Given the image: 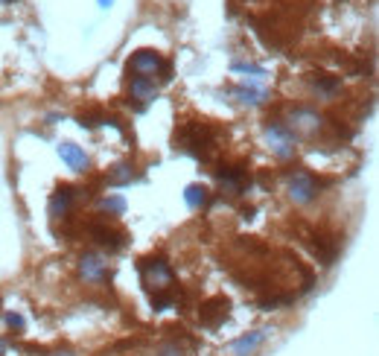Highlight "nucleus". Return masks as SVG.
Segmentation results:
<instances>
[{"label": "nucleus", "mask_w": 379, "mask_h": 356, "mask_svg": "<svg viewBox=\"0 0 379 356\" xmlns=\"http://www.w3.org/2000/svg\"><path fill=\"white\" fill-rule=\"evenodd\" d=\"M178 143H181V149L190 152L193 158L207 161L213 152V132H210V126H204V123H190V126L181 129Z\"/></svg>", "instance_id": "obj_1"}, {"label": "nucleus", "mask_w": 379, "mask_h": 356, "mask_svg": "<svg viewBox=\"0 0 379 356\" xmlns=\"http://www.w3.org/2000/svg\"><path fill=\"white\" fill-rule=\"evenodd\" d=\"M0 3H15V0H0Z\"/></svg>", "instance_id": "obj_27"}, {"label": "nucleus", "mask_w": 379, "mask_h": 356, "mask_svg": "<svg viewBox=\"0 0 379 356\" xmlns=\"http://www.w3.org/2000/svg\"><path fill=\"white\" fill-rule=\"evenodd\" d=\"M140 275H143V284L155 292L169 289V284H173V269H169V263L161 260V257H146V260H140Z\"/></svg>", "instance_id": "obj_3"}, {"label": "nucleus", "mask_w": 379, "mask_h": 356, "mask_svg": "<svg viewBox=\"0 0 379 356\" xmlns=\"http://www.w3.org/2000/svg\"><path fill=\"white\" fill-rule=\"evenodd\" d=\"M100 123H105L102 114H82V117H79V126H82V129H96Z\"/></svg>", "instance_id": "obj_21"}, {"label": "nucleus", "mask_w": 379, "mask_h": 356, "mask_svg": "<svg viewBox=\"0 0 379 356\" xmlns=\"http://www.w3.org/2000/svg\"><path fill=\"white\" fill-rule=\"evenodd\" d=\"M134 181V169H131V164H117L111 173H108V184L111 187H126V184H131Z\"/></svg>", "instance_id": "obj_16"}, {"label": "nucleus", "mask_w": 379, "mask_h": 356, "mask_svg": "<svg viewBox=\"0 0 379 356\" xmlns=\"http://www.w3.org/2000/svg\"><path fill=\"white\" fill-rule=\"evenodd\" d=\"M228 313H230V301H228L225 295H216V298H207V301L202 304L199 318H202V324H204L207 330H216V327L228 318Z\"/></svg>", "instance_id": "obj_5"}, {"label": "nucleus", "mask_w": 379, "mask_h": 356, "mask_svg": "<svg viewBox=\"0 0 379 356\" xmlns=\"http://www.w3.org/2000/svg\"><path fill=\"white\" fill-rule=\"evenodd\" d=\"M184 202L193 207V211H199V207H204L207 202H210V190H207L204 184H190V187L184 190Z\"/></svg>", "instance_id": "obj_14"}, {"label": "nucleus", "mask_w": 379, "mask_h": 356, "mask_svg": "<svg viewBox=\"0 0 379 356\" xmlns=\"http://www.w3.org/2000/svg\"><path fill=\"white\" fill-rule=\"evenodd\" d=\"M263 342H266V333H263V330H257V333H248V336H242V339L234 342V353L237 356H248V353H254L257 348H260Z\"/></svg>", "instance_id": "obj_13"}, {"label": "nucleus", "mask_w": 379, "mask_h": 356, "mask_svg": "<svg viewBox=\"0 0 379 356\" xmlns=\"http://www.w3.org/2000/svg\"><path fill=\"white\" fill-rule=\"evenodd\" d=\"M3 350H6V342H3V339H0V353H3Z\"/></svg>", "instance_id": "obj_26"}, {"label": "nucleus", "mask_w": 379, "mask_h": 356, "mask_svg": "<svg viewBox=\"0 0 379 356\" xmlns=\"http://www.w3.org/2000/svg\"><path fill=\"white\" fill-rule=\"evenodd\" d=\"M73 199H76V187H70V184H62L53 196H50V216H65L70 211V205Z\"/></svg>", "instance_id": "obj_11"}, {"label": "nucleus", "mask_w": 379, "mask_h": 356, "mask_svg": "<svg viewBox=\"0 0 379 356\" xmlns=\"http://www.w3.org/2000/svg\"><path fill=\"white\" fill-rule=\"evenodd\" d=\"M102 207L108 213H123L126 211V202L120 199V196H108V199H102Z\"/></svg>", "instance_id": "obj_20"}, {"label": "nucleus", "mask_w": 379, "mask_h": 356, "mask_svg": "<svg viewBox=\"0 0 379 356\" xmlns=\"http://www.w3.org/2000/svg\"><path fill=\"white\" fill-rule=\"evenodd\" d=\"M161 356H181V350L169 345V348H164V350H161Z\"/></svg>", "instance_id": "obj_24"}, {"label": "nucleus", "mask_w": 379, "mask_h": 356, "mask_svg": "<svg viewBox=\"0 0 379 356\" xmlns=\"http://www.w3.org/2000/svg\"><path fill=\"white\" fill-rule=\"evenodd\" d=\"M312 88H315L318 94H324V96H333V94L341 88V79H338V76H327V73H315Z\"/></svg>", "instance_id": "obj_17"}, {"label": "nucleus", "mask_w": 379, "mask_h": 356, "mask_svg": "<svg viewBox=\"0 0 379 356\" xmlns=\"http://www.w3.org/2000/svg\"><path fill=\"white\" fill-rule=\"evenodd\" d=\"M155 94H158V88H155L152 79H146V76H134V79H131V100L152 103Z\"/></svg>", "instance_id": "obj_12"}, {"label": "nucleus", "mask_w": 379, "mask_h": 356, "mask_svg": "<svg viewBox=\"0 0 379 356\" xmlns=\"http://www.w3.org/2000/svg\"><path fill=\"white\" fill-rule=\"evenodd\" d=\"M161 65H164V59L155 50H138L131 56V70L138 73V76H146V79H149L155 70H161Z\"/></svg>", "instance_id": "obj_9"}, {"label": "nucleus", "mask_w": 379, "mask_h": 356, "mask_svg": "<svg viewBox=\"0 0 379 356\" xmlns=\"http://www.w3.org/2000/svg\"><path fill=\"white\" fill-rule=\"evenodd\" d=\"M318 190H321V184H318L310 173H295V176H289V199L295 202V205H310Z\"/></svg>", "instance_id": "obj_4"}, {"label": "nucleus", "mask_w": 379, "mask_h": 356, "mask_svg": "<svg viewBox=\"0 0 379 356\" xmlns=\"http://www.w3.org/2000/svg\"><path fill=\"white\" fill-rule=\"evenodd\" d=\"M292 123H295V129H303V132H315L321 126V117L315 112H307V108H298L295 114H292Z\"/></svg>", "instance_id": "obj_15"}, {"label": "nucleus", "mask_w": 379, "mask_h": 356, "mask_svg": "<svg viewBox=\"0 0 379 356\" xmlns=\"http://www.w3.org/2000/svg\"><path fill=\"white\" fill-rule=\"evenodd\" d=\"M6 324H9L12 330H23V318H21L18 313H9V315H6Z\"/></svg>", "instance_id": "obj_23"}, {"label": "nucleus", "mask_w": 379, "mask_h": 356, "mask_svg": "<svg viewBox=\"0 0 379 356\" xmlns=\"http://www.w3.org/2000/svg\"><path fill=\"white\" fill-rule=\"evenodd\" d=\"M239 103H248V105H260L266 100V91L263 88H237Z\"/></svg>", "instance_id": "obj_19"}, {"label": "nucleus", "mask_w": 379, "mask_h": 356, "mask_svg": "<svg viewBox=\"0 0 379 356\" xmlns=\"http://www.w3.org/2000/svg\"><path fill=\"white\" fill-rule=\"evenodd\" d=\"M58 158L70 167V169H76V173H85L88 169V155H85V149L82 146H76V143H58Z\"/></svg>", "instance_id": "obj_10"}, {"label": "nucleus", "mask_w": 379, "mask_h": 356, "mask_svg": "<svg viewBox=\"0 0 379 356\" xmlns=\"http://www.w3.org/2000/svg\"><path fill=\"white\" fill-rule=\"evenodd\" d=\"M216 178L230 196H242L246 187H248V176H246V169H242V167H219Z\"/></svg>", "instance_id": "obj_6"}, {"label": "nucleus", "mask_w": 379, "mask_h": 356, "mask_svg": "<svg viewBox=\"0 0 379 356\" xmlns=\"http://www.w3.org/2000/svg\"><path fill=\"white\" fill-rule=\"evenodd\" d=\"M100 3V9H108V6H114V0H96Z\"/></svg>", "instance_id": "obj_25"}, {"label": "nucleus", "mask_w": 379, "mask_h": 356, "mask_svg": "<svg viewBox=\"0 0 379 356\" xmlns=\"http://www.w3.org/2000/svg\"><path fill=\"white\" fill-rule=\"evenodd\" d=\"M263 132H266V140L277 158L295 155V132H292V126H286V123H280V120H268Z\"/></svg>", "instance_id": "obj_2"}, {"label": "nucleus", "mask_w": 379, "mask_h": 356, "mask_svg": "<svg viewBox=\"0 0 379 356\" xmlns=\"http://www.w3.org/2000/svg\"><path fill=\"white\" fill-rule=\"evenodd\" d=\"M79 275L85 280H91V284H100V280L108 278V263L102 260L100 254L88 251V254H82V260H79Z\"/></svg>", "instance_id": "obj_8"}, {"label": "nucleus", "mask_w": 379, "mask_h": 356, "mask_svg": "<svg viewBox=\"0 0 379 356\" xmlns=\"http://www.w3.org/2000/svg\"><path fill=\"white\" fill-rule=\"evenodd\" d=\"M88 231H91V237L100 242L102 249H108V251H120L126 245V234H123V231H117V228H108L102 222H94Z\"/></svg>", "instance_id": "obj_7"}, {"label": "nucleus", "mask_w": 379, "mask_h": 356, "mask_svg": "<svg viewBox=\"0 0 379 356\" xmlns=\"http://www.w3.org/2000/svg\"><path fill=\"white\" fill-rule=\"evenodd\" d=\"M173 304H175V295H173V292H166V289L152 292V310H155V313H164V310H169Z\"/></svg>", "instance_id": "obj_18"}, {"label": "nucleus", "mask_w": 379, "mask_h": 356, "mask_svg": "<svg viewBox=\"0 0 379 356\" xmlns=\"http://www.w3.org/2000/svg\"><path fill=\"white\" fill-rule=\"evenodd\" d=\"M234 70L237 73H254V76H263V67H257V65H234Z\"/></svg>", "instance_id": "obj_22"}]
</instances>
